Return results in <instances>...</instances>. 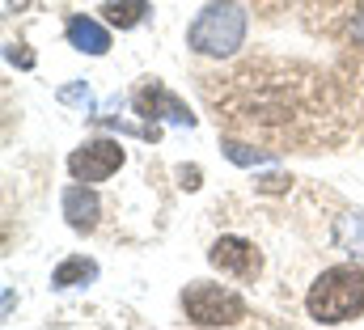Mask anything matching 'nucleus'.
I'll return each instance as SVG.
<instances>
[{"mask_svg":"<svg viewBox=\"0 0 364 330\" xmlns=\"http://www.w3.org/2000/svg\"><path fill=\"white\" fill-rule=\"evenodd\" d=\"M305 309L322 326H339L364 314V271L360 267H331L305 297Z\"/></svg>","mask_w":364,"mask_h":330,"instance_id":"1","label":"nucleus"},{"mask_svg":"<svg viewBox=\"0 0 364 330\" xmlns=\"http://www.w3.org/2000/svg\"><path fill=\"white\" fill-rule=\"evenodd\" d=\"M246 9L237 4V0H212L195 21H191V30H186V43H191V51H199V55H233L242 43H246Z\"/></svg>","mask_w":364,"mask_h":330,"instance_id":"2","label":"nucleus"},{"mask_svg":"<svg viewBox=\"0 0 364 330\" xmlns=\"http://www.w3.org/2000/svg\"><path fill=\"white\" fill-rule=\"evenodd\" d=\"M182 309L195 326H237L246 318V301L216 284H191L182 292Z\"/></svg>","mask_w":364,"mask_h":330,"instance_id":"3","label":"nucleus"},{"mask_svg":"<svg viewBox=\"0 0 364 330\" xmlns=\"http://www.w3.org/2000/svg\"><path fill=\"white\" fill-rule=\"evenodd\" d=\"M132 106H136V115H140L144 123H153V127H157L161 119H170V123H178V127H195V115L186 110V102L174 97L161 81H149L144 89H136Z\"/></svg>","mask_w":364,"mask_h":330,"instance_id":"4","label":"nucleus"},{"mask_svg":"<svg viewBox=\"0 0 364 330\" xmlns=\"http://www.w3.org/2000/svg\"><path fill=\"white\" fill-rule=\"evenodd\" d=\"M208 262L225 275H237V280H255L259 267H263V254L255 250V242L246 238H216L208 250Z\"/></svg>","mask_w":364,"mask_h":330,"instance_id":"5","label":"nucleus"},{"mask_svg":"<svg viewBox=\"0 0 364 330\" xmlns=\"http://www.w3.org/2000/svg\"><path fill=\"white\" fill-rule=\"evenodd\" d=\"M119 165H123V149H119L114 140H93V144L77 149V153L68 157V174H73L77 182H102V178H110Z\"/></svg>","mask_w":364,"mask_h":330,"instance_id":"6","label":"nucleus"},{"mask_svg":"<svg viewBox=\"0 0 364 330\" xmlns=\"http://www.w3.org/2000/svg\"><path fill=\"white\" fill-rule=\"evenodd\" d=\"M64 216H68V225L77 233H93V225H97V195L90 186H68L64 191Z\"/></svg>","mask_w":364,"mask_h":330,"instance_id":"7","label":"nucleus"},{"mask_svg":"<svg viewBox=\"0 0 364 330\" xmlns=\"http://www.w3.org/2000/svg\"><path fill=\"white\" fill-rule=\"evenodd\" d=\"M68 43L85 55H102L110 47V34L93 21V17H68Z\"/></svg>","mask_w":364,"mask_h":330,"instance_id":"8","label":"nucleus"},{"mask_svg":"<svg viewBox=\"0 0 364 330\" xmlns=\"http://www.w3.org/2000/svg\"><path fill=\"white\" fill-rule=\"evenodd\" d=\"M335 246L364 262V212H348V216H339V225H335Z\"/></svg>","mask_w":364,"mask_h":330,"instance_id":"9","label":"nucleus"},{"mask_svg":"<svg viewBox=\"0 0 364 330\" xmlns=\"http://www.w3.org/2000/svg\"><path fill=\"white\" fill-rule=\"evenodd\" d=\"M144 13H149V4H144V0H106V4H102V17H106L110 26H119V30L140 26V21H144Z\"/></svg>","mask_w":364,"mask_h":330,"instance_id":"10","label":"nucleus"},{"mask_svg":"<svg viewBox=\"0 0 364 330\" xmlns=\"http://www.w3.org/2000/svg\"><path fill=\"white\" fill-rule=\"evenodd\" d=\"M93 275H97V262H93V258H64V262L55 267L51 284H55V288H73V284H90Z\"/></svg>","mask_w":364,"mask_h":330,"instance_id":"11","label":"nucleus"},{"mask_svg":"<svg viewBox=\"0 0 364 330\" xmlns=\"http://www.w3.org/2000/svg\"><path fill=\"white\" fill-rule=\"evenodd\" d=\"M225 157H229L233 165H267V161H275L279 153H275V149H255V144L229 136V140H225Z\"/></svg>","mask_w":364,"mask_h":330,"instance_id":"12","label":"nucleus"},{"mask_svg":"<svg viewBox=\"0 0 364 330\" xmlns=\"http://www.w3.org/2000/svg\"><path fill=\"white\" fill-rule=\"evenodd\" d=\"M60 102H81V106H90V85H68V89H60Z\"/></svg>","mask_w":364,"mask_h":330,"instance_id":"13","label":"nucleus"},{"mask_svg":"<svg viewBox=\"0 0 364 330\" xmlns=\"http://www.w3.org/2000/svg\"><path fill=\"white\" fill-rule=\"evenodd\" d=\"M288 182H292V178H284V174H267V178H259V191L275 195V191H288Z\"/></svg>","mask_w":364,"mask_h":330,"instance_id":"14","label":"nucleus"},{"mask_svg":"<svg viewBox=\"0 0 364 330\" xmlns=\"http://www.w3.org/2000/svg\"><path fill=\"white\" fill-rule=\"evenodd\" d=\"M178 178H182V186H186V191H195V186H199V169H195V165H182Z\"/></svg>","mask_w":364,"mask_h":330,"instance_id":"15","label":"nucleus"},{"mask_svg":"<svg viewBox=\"0 0 364 330\" xmlns=\"http://www.w3.org/2000/svg\"><path fill=\"white\" fill-rule=\"evenodd\" d=\"M9 60H13V64H21V68H34V55H30V51H17V47H9Z\"/></svg>","mask_w":364,"mask_h":330,"instance_id":"16","label":"nucleus"}]
</instances>
